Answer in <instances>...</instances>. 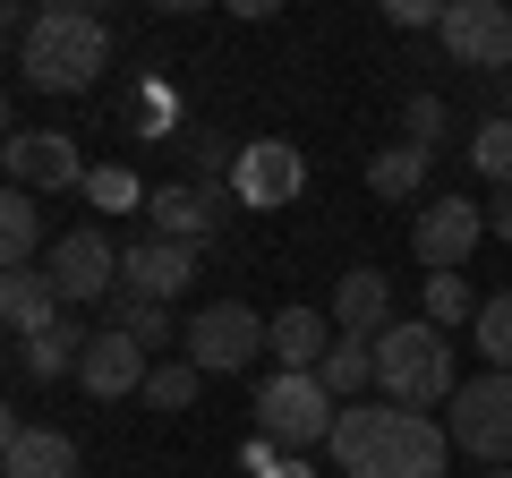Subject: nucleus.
I'll return each instance as SVG.
<instances>
[{
  "label": "nucleus",
  "mask_w": 512,
  "mask_h": 478,
  "mask_svg": "<svg viewBox=\"0 0 512 478\" xmlns=\"http://www.w3.org/2000/svg\"><path fill=\"white\" fill-rule=\"evenodd\" d=\"M333 461L342 478H444L453 436H444L427 410H393V402H350L333 419Z\"/></svg>",
  "instance_id": "1"
},
{
  "label": "nucleus",
  "mask_w": 512,
  "mask_h": 478,
  "mask_svg": "<svg viewBox=\"0 0 512 478\" xmlns=\"http://www.w3.org/2000/svg\"><path fill=\"white\" fill-rule=\"evenodd\" d=\"M111 69V18L86 9V0H52L35 9V35L18 43V77L43 94H86L94 77Z\"/></svg>",
  "instance_id": "2"
},
{
  "label": "nucleus",
  "mask_w": 512,
  "mask_h": 478,
  "mask_svg": "<svg viewBox=\"0 0 512 478\" xmlns=\"http://www.w3.org/2000/svg\"><path fill=\"white\" fill-rule=\"evenodd\" d=\"M376 393L393 410H436V402H453V342H444L436 325H393V333H376Z\"/></svg>",
  "instance_id": "3"
},
{
  "label": "nucleus",
  "mask_w": 512,
  "mask_h": 478,
  "mask_svg": "<svg viewBox=\"0 0 512 478\" xmlns=\"http://www.w3.org/2000/svg\"><path fill=\"white\" fill-rule=\"evenodd\" d=\"M333 419H342V402L325 393V376H291L274 368L265 385H256V436L274 444V453H316V444H333Z\"/></svg>",
  "instance_id": "4"
},
{
  "label": "nucleus",
  "mask_w": 512,
  "mask_h": 478,
  "mask_svg": "<svg viewBox=\"0 0 512 478\" xmlns=\"http://www.w3.org/2000/svg\"><path fill=\"white\" fill-rule=\"evenodd\" d=\"M256 350H274V316H256L248 299H214V308L188 316L180 359L197 376H239V368H256Z\"/></svg>",
  "instance_id": "5"
},
{
  "label": "nucleus",
  "mask_w": 512,
  "mask_h": 478,
  "mask_svg": "<svg viewBox=\"0 0 512 478\" xmlns=\"http://www.w3.org/2000/svg\"><path fill=\"white\" fill-rule=\"evenodd\" d=\"M444 410H453V419H444V436H453L470 461H504V470H512V376H495V368L470 376Z\"/></svg>",
  "instance_id": "6"
},
{
  "label": "nucleus",
  "mask_w": 512,
  "mask_h": 478,
  "mask_svg": "<svg viewBox=\"0 0 512 478\" xmlns=\"http://www.w3.org/2000/svg\"><path fill=\"white\" fill-rule=\"evenodd\" d=\"M299 188H308V154H299L291 137H248V146H239V171H231V197L239 205L274 214V205H291Z\"/></svg>",
  "instance_id": "7"
},
{
  "label": "nucleus",
  "mask_w": 512,
  "mask_h": 478,
  "mask_svg": "<svg viewBox=\"0 0 512 478\" xmlns=\"http://www.w3.org/2000/svg\"><path fill=\"white\" fill-rule=\"evenodd\" d=\"M436 35H444V52H453L461 69L512 77V9H504V0H453Z\"/></svg>",
  "instance_id": "8"
},
{
  "label": "nucleus",
  "mask_w": 512,
  "mask_h": 478,
  "mask_svg": "<svg viewBox=\"0 0 512 478\" xmlns=\"http://www.w3.org/2000/svg\"><path fill=\"white\" fill-rule=\"evenodd\" d=\"M86 154H77V137L60 129H9V180L26 188V197H60V188H86Z\"/></svg>",
  "instance_id": "9"
},
{
  "label": "nucleus",
  "mask_w": 512,
  "mask_h": 478,
  "mask_svg": "<svg viewBox=\"0 0 512 478\" xmlns=\"http://www.w3.org/2000/svg\"><path fill=\"white\" fill-rule=\"evenodd\" d=\"M478 239H487V205H470V197H436V205H419V231H410V248H419L427 274H461Z\"/></svg>",
  "instance_id": "10"
},
{
  "label": "nucleus",
  "mask_w": 512,
  "mask_h": 478,
  "mask_svg": "<svg viewBox=\"0 0 512 478\" xmlns=\"http://www.w3.org/2000/svg\"><path fill=\"white\" fill-rule=\"evenodd\" d=\"M43 274L60 282V308H94V299L120 291V257H111V239L103 231H69L52 239V265Z\"/></svg>",
  "instance_id": "11"
},
{
  "label": "nucleus",
  "mask_w": 512,
  "mask_h": 478,
  "mask_svg": "<svg viewBox=\"0 0 512 478\" xmlns=\"http://www.w3.org/2000/svg\"><path fill=\"white\" fill-rule=\"evenodd\" d=\"M188 282H197V248H180V239H137V248L120 257V291H128V299L171 308Z\"/></svg>",
  "instance_id": "12"
},
{
  "label": "nucleus",
  "mask_w": 512,
  "mask_h": 478,
  "mask_svg": "<svg viewBox=\"0 0 512 478\" xmlns=\"http://www.w3.org/2000/svg\"><path fill=\"white\" fill-rule=\"evenodd\" d=\"M0 478H77V444L43 419H9L0 436Z\"/></svg>",
  "instance_id": "13"
},
{
  "label": "nucleus",
  "mask_w": 512,
  "mask_h": 478,
  "mask_svg": "<svg viewBox=\"0 0 512 478\" xmlns=\"http://www.w3.org/2000/svg\"><path fill=\"white\" fill-rule=\"evenodd\" d=\"M146 376H154V359L128 333H94L86 342V368H77V385L94 393V402H128V393H146Z\"/></svg>",
  "instance_id": "14"
},
{
  "label": "nucleus",
  "mask_w": 512,
  "mask_h": 478,
  "mask_svg": "<svg viewBox=\"0 0 512 478\" xmlns=\"http://www.w3.org/2000/svg\"><path fill=\"white\" fill-rule=\"evenodd\" d=\"M333 333H350V342L393 333V282H384L376 265H350V274L333 282Z\"/></svg>",
  "instance_id": "15"
},
{
  "label": "nucleus",
  "mask_w": 512,
  "mask_h": 478,
  "mask_svg": "<svg viewBox=\"0 0 512 478\" xmlns=\"http://www.w3.org/2000/svg\"><path fill=\"white\" fill-rule=\"evenodd\" d=\"M154 239H180V248H205V239H214V222H222V197L214 188H154Z\"/></svg>",
  "instance_id": "16"
},
{
  "label": "nucleus",
  "mask_w": 512,
  "mask_h": 478,
  "mask_svg": "<svg viewBox=\"0 0 512 478\" xmlns=\"http://www.w3.org/2000/svg\"><path fill=\"white\" fill-rule=\"evenodd\" d=\"M86 342H94V333L77 325V308H69V316H52L43 333H26V342H18V368L43 376V385H52V376H77V368H86Z\"/></svg>",
  "instance_id": "17"
},
{
  "label": "nucleus",
  "mask_w": 512,
  "mask_h": 478,
  "mask_svg": "<svg viewBox=\"0 0 512 478\" xmlns=\"http://www.w3.org/2000/svg\"><path fill=\"white\" fill-rule=\"evenodd\" d=\"M52 316H69L52 274H35V265H26V274H0V325L18 333V342H26V333H43Z\"/></svg>",
  "instance_id": "18"
},
{
  "label": "nucleus",
  "mask_w": 512,
  "mask_h": 478,
  "mask_svg": "<svg viewBox=\"0 0 512 478\" xmlns=\"http://www.w3.org/2000/svg\"><path fill=\"white\" fill-rule=\"evenodd\" d=\"M325 316H316V308H282L274 316V359H282V368H291V376H316V368H325Z\"/></svg>",
  "instance_id": "19"
},
{
  "label": "nucleus",
  "mask_w": 512,
  "mask_h": 478,
  "mask_svg": "<svg viewBox=\"0 0 512 478\" xmlns=\"http://www.w3.org/2000/svg\"><path fill=\"white\" fill-rule=\"evenodd\" d=\"M35 248H43V205L26 197V188H9V197H0V257H9V274H26Z\"/></svg>",
  "instance_id": "20"
},
{
  "label": "nucleus",
  "mask_w": 512,
  "mask_h": 478,
  "mask_svg": "<svg viewBox=\"0 0 512 478\" xmlns=\"http://www.w3.org/2000/svg\"><path fill=\"white\" fill-rule=\"evenodd\" d=\"M316 376H325V393H333V402H359V393L367 385H376V342H350V333H342V342H333L325 350V368H316Z\"/></svg>",
  "instance_id": "21"
},
{
  "label": "nucleus",
  "mask_w": 512,
  "mask_h": 478,
  "mask_svg": "<svg viewBox=\"0 0 512 478\" xmlns=\"http://www.w3.org/2000/svg\"><path fill=\"white\" fill-rule=\"evenodd\" d=\"M419 180H427V154L419 146H384L376 163H367V188H376L384 205H393V197H419Z\"/></svg>",
  "instance_id": "22"
},
{
  "label": "nucleus",
  "mask_w": 512,
  "mask_h": 478,
  "mask_svg": "<svg viewBox=\"0 0 512 478\" xmlns=\"http://www.w3.org/2000/svg\"><path fill=\"white\" fill-rule=\"evenodd\" d=\"M111 333H128L137 350H163V342H171V308H154V299H128V291H111Z\"/></svg>",
  "instance_id": "23"
},
{
  "label": "nucleus",
  "mask_w": 512,
  "mask_h": 478,
  "mask_svg": "<svg viewBox=\"0 0 512 478\" xmlns=\"http://www.w3.org/2000/svg\"><path fill=\"white\" fill-rule=\"evenodd\" d=\"M197 385H205V376L188 368V359H154V376H146L137 402H146V410H197Z\"/></svg>",
  "instance_id": "24"
},
{
  "label": "nucleus",
  "mask_w": 512,
  "mask_h": 478,
  "mask_svg": "<svg viewBox=\"0 0 512 478\" xmlns=\"http://www.w3.org/2000/svg\"><path fill=\"white\" fill-rule=\"evenodd\" d=\"M470 171H478V180H495V188H512V111H495L487 129L470 137Z\"/></svg>",
  "instance_id": "25"
},
{
  "label": "nucleus",
  "mask_w": 512,
  "mask_h": 478,
  "mask_svg": "<svg viewBox=\"0 0 512 478\" xmlns=\"http://www.w3.org/2000/svg\"><path fill=\"white\" fill-rule=\"evenodd\" d=\"M86 197L103 205V214H146V205H154L146 188H137V171H120V163H94L86 171Z\"/></svg>",
  "instance_id": "26"
},
{
  "label": "nucleus",
  "mask_w": 512,
  "mask_h": 478,
  "mask_svg": "<svg viewBox=\"0 0 512 478\" xmlns=\"http://www.w3.org/2000/svg\"><path fill=\"white\" fill-rule=\"evenodd\" d=\"M478 308H487V299H470V274H427V325H461V316H470L478 325Z\"/></svg>",
  "instance_id": "27"
},
{
  "label": "nucleus",
  "mask_w": 512,
  "mask_h": 478,
  "mask_svg": "<svg viewBox=\"0 0 512 478\" xmlns=\"http://www.w3.org/2000/svg\"><path fill=\"white\" fill-rule=\"evenodd\" d=\"M470 333H478V350H487V368H495V376H512V291H495L487 308H478V325H470Z\"/></svg>",
  "instance_id": "28"
},
{
  "label": "nucleus",
  "mask_w": 512,
  "mask_h": 478,
  "mask_svg": "<svg viewBox=\"0 0 512 478\" xmlns=\"http://www.w3.org/2000/svg\"><path fill=\"white\" fill-rule=\"evenodd\" d=\"M444 129H453V111H444L436 94H410V103H402V146L436 154V146H444Z\"/></svg>",
  "instance_id": "29"
},
{
  "label": "nucleus",
  "mask_w": 512,
  "mask_h": 478,
  "mask_svg": "<svg viewBox=\"0 0 512 478\" xmlns=\"http://www.w3.org/2000/svg\"><path fill=\"white\" fill-rule=\"evenodd\" d=\"M239 470H248V478H316L308 461H282V453H274L265 436H248V453H239Z\"/></svg>",
  "instance_id": "30"
},
{
  "label": "nucleus",
  "mask_w": 512,
  "mask_h": 478,
  "mask_svg": "<svg viewBox=\"0 0 512 478\" xmlns=\"http://www.w3.org/2000/svg\"><path fill=\"white\" fill-rule=\"evenodd\" d=\"M487 231H495V239H512V188H495V205H487Z\"/></svg>",
  "instance_id": "31"
},
{
  "label": "nucleus",
  "mask_w": 512,
  "mask_h": 478,
  "mask_svg": "<svg viewBox=\"0 0 512 478\" xmlns=\"http://www.w3.org/2000/svg\"><path fill=\"white\" fill-rule=\"evenodd\" d=\"M504 111H512V77H504Z\"/></svg>",
  "instance_id": "32"
},
{
  "label": "nucleus",
  "mask_w": 512,
  "mask_h": 478,
  "mask_svg": "<svg viewBox=\"0 0 512 478\" xmlns=\"http://www.w3.org/2000/svg\"><path fill=\"white\" fill-rule=\"evenodd\" d=\"M495 478H512V470H495Z\"/></svg>",
  "instance_id": "33"
}]
</instances>
